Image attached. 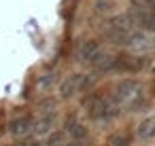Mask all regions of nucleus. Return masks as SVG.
Masks as SVG:
<instances>
[{"label": "nucleus", "instance_id": "1", "mask_svg": "<svg viewBox=\"0 0 155 146\" xmlns=\"http://www.w3.org/2000/svg\"><path fill=\"white\" fill-rule=\"evenodd\" d=\"M81 108L83 112L87 114L89 121H96V123H110L119 116L121 108L113 102L110 93H102V91H87V95H83L81 100Z\"/></svg>", "mask_w": 155, "mask_h": 146}, {"label": "nucleus", "instance_id": "2", "mask_svg": "<svg viewBox=\"0 0 155 146\" xmlns=\"http://www.w3.org/2000/svg\"><path fill=\"white\" fill-rule=\"evenodd\" d=\"M110 97L119 108L127 106L130 112H136L138 108H142L147 104L144 93H142V85L138 78H121L115 85V89L110 91Z\"/></svg>", "mask_w": 155, "mask_h": 146}, {"label": "nucleus", "instance_id": "3", "mask_svg": "<svg viewBox=\"0 0 155 146\" xmlns=\"http://www.w3.org/2000/svg\"><path fill=\"white\" fill-rule=\"evenodd\" d=\"M132 19L127 15H117V17H110L108 19V26H106V38L113 43V45H125L127 47V40L132 36Z\"/></svg>", "mask_w": 155, "mask_h": 146}, {"label": "nucleus", "instance_id": "4", "mask_svg": "<svg viewBox=\"0 0 155 146\" xmlns=\"http://www.w3.org/2000/svg\"><path fill=\"white\" fill-rule=\"evenodd\" d=\"M127 17L134 26H140L144 32L155 34V7H144L140 2H132L127 9Z\"/></svg>", "mask_w": 155, "mask_h": 146}, {"label": "nucleus", "instance_id": "5", "mask_svg": "<svg viewBox=\"0 0 155 146\" xmlns=\"http://www.w3.org/2000/svg\"><path fill=\"white\" fill-rule=\"evenodd\" d=\"M64 131H66V135L70 138V142H74L77 146H89V142H91L89 127H87L85 123H81L77 116H68V119H66Z\"/></svg>", "mask_w": 155, "mask_h": 146}, {"label": "nucleus", "instance_id": "6", "mask_svg": "<svg viewBox=\"0 0 155 146\" xmlns=\"http://www.w3.org/2000/svg\"><path fill=\"white\" fill-rule=\"evenodd\" d=\"M34 123H36V119L30 114V112H21V114H15L11 121H9V133L13 135V138H17V140H21V138H28L32 131H34Z\"/></svg>", "mask_w": 155, "mask_h": 146}, {"label": "nucleus", "instance_id": "7", "mask_svg": "<svg viewBox=\"0 0 155 146\" xmlns=\"http://www.w3.org/2000/svg\"><path fill=\"white\" fill-rule=\"evenodd\" d=\"M100 51H102V49H100L98 40H94V38H83V40L74 47V59H77L79 64L91 68V64H94V59L100 55Z\"/></svg>", "mask_w": 155, "mask_h": 146}, {"label": "nucleus", "instance_id": "8", "mask_svg": "<svg viewBox=\"0 0 155 146\" xmlns=\"http://www.w3.org/2000/svg\"><path fill=\"white\" fill-rule=\"evenodd\" d=\"M60 100H72L74 95H79L83 91V72H74L68 74L60 81Z\"/></svg>", "mask_w": 155, "mask_h": 146}, {"label": "nucleus", "instance_id": "9", "mask_svg": "<svg viewBox=\"0 0 155 146\" xmlns=\"http://www.w3.org/2000/svg\"><path fill=\"white\" fill-rule=\"evenodd\" d=\"M144 68H147V59L140 55H130V53L117 55L115 66H113V70H117V72H142Z\"/></svg>", "mask_w": 155, "mask_h": 146}, {"label": "nucleus", "instance_id": "10", "mask_svg": "<svg viewBox=\"0 0 155 146\" xmlns=\"http://www.w3.org/2000/svg\"><path fill=\"white\" fill-rule=\"evenodd\" d=\"M134 135H136V140H140V142H149V140H153V138H155V114L142 119V121L136 125Z\"/></svg>", "mask_w": 155, "mask_h": 146}, {"label": "nucleus", "instance_id": "11", "mask_svg": "<svg viewBox=\"0 0 155 146\" xmlns=\"http://www.w3.org/2000/svg\"><path fill=\"white\" fill-rule=\"evenodd\" d=\"M55 119H58V112L53 114H41L34 123V131L36 135H49L53 131V125H55Z\"/></svg>", "mask_w": 155, "mask_h": 146}, {"label": "nucleus", "instance_id": "12", "mask_svg": "<svg viewBox=\"0 0 155 146\" xmlns=\"http://www.w3.org/2000/svg\"><path fill=\"white\" fill-rule=\"evenodd\" d=\"M134 138L136 135H132L130 131H115V133H110L108 135V146H132L134 144Z\"/></svg>", "mask_w": 155, "mask_h": 146}, {"label": "nucleus", "instance_id": "13", "mask_svg": "<svg viewBox=\"0 0 155 146\" xmlns=\"http://www.w3.org/2000/svg\"><path fill=\"white\" fill-rule=\"evenodd\" d=\"M36 110L41 114H53V112H58V100L55 97H43L36 104Z\"/></svg>", "mask_w": 155, "mask_h": 146}, {"label": "nucleus", "instance_id": "14", "mask_svg": "<svg viewBox=\"0 0 155 146\" xmlns=\"http://www.w3.org/2000/svg\"><path fill=\"white\" fill-rule=\"evenodd\" d=\"M66 142H68V135H66L64 129H55L45 138V146H60V144H66Z\"/></svg>", "mask_w": 155, "mask_h": 146}, {"label": "nucleus", "instance_id": "15", "mask_svg": "<svg viewBox=\"0 0 155 146\" xmlns=\"http://www.w3.org/2000/svg\"><path fill=\"white\" fill-rule=\"evenodd\" d=\"M55 83H58V74L55 72H45V74L38 76V87L43 91H51Z\"/></svg>", "mask_w": 155, "mask_h": 146}, {"label": "nucleus", "instance_id": "16", "mask_svg": "<svg viewBox=\"0 0 155 146\" xmlns=\"http://www.w3.org/2000/svg\"><path fill=\"white\" fill-rule=\"evenodd\" d=\"M115 9V0H96V13L98 15H108Z\"/></svg>", "mask_w": 155, "mask_h": 146}, {"label": "nucleus", "instance_id": "17", "mask_svg": "<svg viewBox=\"0 0 155 146\" xmlns=\"http://www.w3.org/2000/svg\"><path fill=\"white\" fill-rule=\"evenodd\" d=\"M11 146H43L41 142H38V138H21V140H15Z\"/></svg>", "mask_w": 155, "mask_h": 146}, {"label": "nucleus", "instance_id": "18", "mask_svg": "<svg viewBox=\"0 0 155 146\" xmlns=\"http://www.w3.org/2000/svg\"><path fill=\"white\" fill-rule=\"evenodd\" d=\"M96 85V74H83V91L91 89Z\"/></svg>", "mask_w": 155, "mask_h": 146}, {"label": "nucleus", "instance_id": "19", "mask_svg": "<svg viewBox=\"0 0 155 146\" xmlns=\"http://www.w3.org/2000/svg\"><path fill=\"white\" fill-rule=\"evenodd\" d=\"M60 146H77L74 142H66V144H60Z\"/></svg>", "mask_w": 155, "mask_h": 146}, {"label": "nucleus", "instance_id": "20", "mask_svg": "<svg viewBox=\"0 0 155 146\" xmlns=\"http://www.w3.org/2000/svg\"><path fill=\"white\" fill-rule=\"evenodd\" d=\"M153 95H155V81H153Z\"/></svg>", "mask_w": 155, "mask_h": 146}, {"label": "nucleus", "instance_id": "21", "mask_svg": "<svg viewBox=\"0 0 155 146\" xmlns=\"http://www.w3.org/2000/svg\"><path fill=\"white\" fill-rule=\"evenodd\" d=\"M104 146H108V144H104Z\"/></svg>", "mask_w": 155, "mask_h": 146}]
</instances>
